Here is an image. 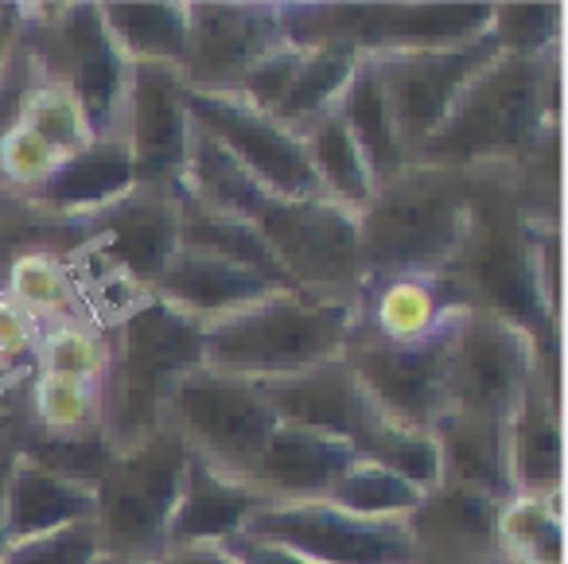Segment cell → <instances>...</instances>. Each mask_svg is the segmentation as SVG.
<instances>
[{
	"mask_svg": "<svg viewBox=\"0 0 568 564\" xmlns=\"http://www.w3.org/2000/svg\"><path fill=\"white\" fill-rule=\"evenodd\" d=\"M552 133H560V48L545 56L498 51L413 164L452 172L514 168Z\"/></svg>",
	"mask_w": 568,
	"mask_h": 564,
	"instance_id": "6da1fadb",
	"label": "cell"
},
{
	"mask_svg": "<svg viewBox=\"0 0 568 564\" xmlns=\"http://www.w3.org/2000/svg\"><path fill=\"white\" fill-rule=\"evenodd\" d=\"M475 175L471 219L444 276L467 308L506 315L541 343L557 346L560 328L537 296V226L514 191L510 168H483Z\"/></svg>",
	"mask_w": 568,
	"mask_h": 564,
	"instance_id": "7a4b0ae2",
	"label": "cell"
},
{
	"mask_svg": "<svg viewBox=\"0 0 568 564\" xmlns=\"http://www.w3.org/2000/svg\"><path fill=\"white\" fill-rule=\"evenodd\" d=\"M195 366H203V323L152 292L110 323V366L98 382V429L113 452L141 444L164 424L175 377Z\"/></svg>",
	"mask_w": 568,
	"mask_h": 564,
	"instance_id": "3957f363",
	"label": "cell"
},
{
	"mask_svg": "<svg viewBox=\"0 0 568 564\" xmlns=\"http://www.w3.org/2000/svg\"><path fill=\"white\" fill-rule=\"evenodd\" d=\"M358 323V296L273 292L203 328V366L245 382H273L343 359Z\"/></svg>",
	"mask_w": 568,
	"mask_h": 564,
	"instance_id": "277c9868",
	"label": "cell"
},
{
	"mask_svg": "<svg viewBox=\"0 0 568 564\" xmlns=\"http://www.w3.org/2000/svg\"><path fill=\"white\" fill-rule=\"evenodd\" d=\"M471 172L409 164L358 211L363 281L389 273H444L471 219Z\"/></svg>",
	"mask_w": 568,
	"mask_h": 564,
	"instance_id": "5b68a950",
	"label": "cell"
},
{
	"mask_svg": "<svg viewBox=\"0 0 568 564\" xmlns=\"http://www.w3.org/2000/svg\"><path fill=\"white\" fill-rule=\"evenodd\" d=\"M17 20V48L28 67L59 79L82 105L90 137H121L125 129L129 59L105 32L98 4H43Z\"/></svg>",
	"mask_w": 568,
	"mask_h": 564,
	"instance_id": "8992f818",
	"label": "cell"
},
{
	"mask_svg": "<svg viewBox=\"0 0 568 564\" xmlns=\"http://www.w3.org/2000/svg\"><path fill=\"white\" fill-rule=\"evenodd\" d=\"M187 460V444L168 421L141 444L118 452L110 475L98 483L94 510L105 556L149 561V556L164 553Z\"/></svg>",
	"mask_w": 568,
	"mask_h": 564,
	"instance_id": "52a82bcc",
	"label": "cell"
},
{
	"mask_svg": "<svg viewBox=\"0 0 568 564\" xmlns=\"http://www.w3.org/2000/svg\"><path fill=\"white\" fill-rule=\"evenodd\" d=\"M541 366V343L506 315L456 308L444 359V393L452 413L503 424Z\"/></svg>",
	"mask_w": 568,
	"mask_h": 564,
	"instance_id": "ba28073f",
	"label": "cell"
},
{
	"mask_svg": "<svg viewBox=\"0 0 568 564\" xmlns=\"http://www.w3.org/2000/svg\"><path fill=\"white\" fill-rule=\"evenodd\" d=\"M164 421L183 436L191 455L230 479H253L276 416L257 382L195 366L175 377Z\"/></svg>",
	"mask_w": 568,
	"mask_h": 564,
	"instance_id": "9c48e42d",
	"label": "cell"
},
{
	"mask_svg": "<svg viewBox=\"0 0 568 564\" xmlns=\"http://www.w3.org/2000/svg\"><path fill=\"white\" fill-rule=\"evenodd\" d=\"M67 226L82 234L94 292H152L180 253V195L164 188H133Z\"/></svg>",
	"mask_w": 568,
	"mask_h": 564,
	"instance_id": "30bf717a",
	"label": "cell"
},
{
	"mask_svg": "<svg viewBox=\"0 0 568 564\" xmlns=\"http://www.w3.org/2000/svg\"><path fill=\"white\" fill-rule=\"evenodd\" d=\"M253 226L281 261L293 292L308 296H358V214L332 199L268 195Z\"/></svg>",
	"mask_w": 568,
	"mask_h": 564,
	"instance_id": "8fae6325",
	"label": "cell"
},
{
	"mask_svg": "<svg viewBox=\"0 0 568 564\" xmlns=\"http://www.w3.org/2000/svg\"><path fill=\"white\" fill-rule=\"evenodd\" d=\"M242 533L316 564H417L409 517H363L327 498H273Z\"/></svg>",
	"mask_w": 568,
	"mask_h": 564,
	"instance_id": "7c38bea8",
	"label": "cell"
},
{
	"mask_svg": "<svg viewBox=\"0 0 568 564\" xmlns=\"http://www.w3.org/2000/svg\"><path fill=\"white\" fill-rule=\"evenodd\" d=\"M498 40L490 32L464 43H444V48H413V51H382L371 56L386 82L389 105H394L397 129L405 137V149L417 152L425 141L444 125L452 105L467 90V82L498 56Z\"/></svg>",
	"mask_w": 568,
	"mask_h": 564,
	"instance_id": "4fadbf2b",
	"label": "cell"
},
{
	"mask_svg": "<svg viewBox=\"0 0 568 564\" xmlns=\"http://www.w3.org/2000/svg\"><path fill=\"white\" fill-rule=\"evenodd\" d=\"M191 125L230 152L276 199H324L301 133L237 94H187Z\"/></svg>",
	"mask_w": 568,
	"mask_h": 564,
	"instance_id": "5bb4252c",
	"label": "cell"
},
{
	"mask_svg": "<svg viewBox=\"0 0 568 564\" xmlns=\"http://www.w3.org/2000/svg\"><path fill=\"white\" fill-rule=\"evenodd\" d=\"M284 40V4L195 0L187 4L183 82L195 94H234L245 74Z\"/></svg>",
	"mask_w": 568,
	"mask_h": 564,
	"instance_id": "9a60e30c",
	"label": "cell"
},
{
	"mask_svg": "<svg viewBox=\"0 0 568 564\" xmlns=\"http://www.w3.org/2000/svg\"><path fill=\"white\" fill-rule=\"evenodd\" d=\"M187 82L180 67L168 63H129L125 94V137L133 152L136 188H180L191 144Z\"/></svg>",
	"mask_w": 568,
	"mask_h": 564,
	"instance_id": "2e32d148",
	"label": "cell"
},
{
	"mask_svg": "<svg viewBox=\"0 0 568 564\" xmlns=\"http://www.w3.org/2000/svg\"><path fill=\"white\" fill-rule=\"evenodd\" d=\"M448 328L420 346H389L355 328L343 359L355 370L363 393L382 413L394 416V421L413 424V429H433L436 416L448 413V393H444Z\"/></svg>",
	"mask_w": 568,
	"mask_h": 564,
	"instance_id": "e0dca14e",
	"label": "cell"
},
{
	"mask_svg": "<svg viewBox=\"0 0 568 564\" xmlns=\"http://www.w3.org/2000/svg\"><path fill=\"white\" fill-rule=\"evenodd\" d=\"M459 304L464 300L444 273L371 276L358 289L355 328L389 346H420L448 328Z\"/></svg>",
	"mask_w": 568,
	"mask_h": 564,
	"instance_id": "ac0fdd59",
	"label": "cell"
},
{
	"mask_svg": "<svg viewBox=\"0 0 568 564\" xmlns=\"http://www.w3.org/2000/svg\"><path fill=\"white\" fill-rule=\"evenodd\" d=\"M495 498L456 483H436L409 514L417 564H498Z\"/></svg>",
	"mask_w": 568,
	"mask_h": 564,
	"instance_id": "d6986e66",
	"label": "cell"
},
{
	"mask_svg": "<svg viewBox=\"0 0 568 564\" xmlns=\"http://www.w3.org/2000/svg\"><path fill=\"white\" fill-rule=\"evenodd\" d=\"M257 385L276 421L327 432V436H339L347 444L355 440L358 424L366 416V405H371V397L363 393L347 359L320 362V366L301 370V374L273 377V382Z\"/></svg>",
	"mask_w": 568,
	"mask_h": 564,
	"instance_id": "ffe728a7",
	"label": "cell"
},
{
	"mask_svg": "<svg viewBox=\"0 0 568 564\" xmlns=\"http://www.w3.org/2000/svg\"><path fill=\"white\" fill-rule=\"evenodd\" d=\"M355 463L347 440L327 436L316 429H301V424L276 421L268 432L261 460L253 467L250 483L273 498H327L343 471Z\"/></svg>",
	"mask_w": 568,
	"mask_h": 564,
	"instance_id": "44dd1931",
	"label": "cell"
},
{
	"mask_svg": "<svg viewBox=\"0 0 568 564\" xmlns=\"http://www.w3.org/2000/svg\"><path fill=\"white\" fill-rule=\"evenodd\" d=\"M506 429V463L514 494L565 491V436H560V390L537 366Z\"/></svg>",
	"mask_w": 568,
	"mask_h": 564,
	"instance_id": "7402d4cb",
	"label": "cell"
},
{
	"mask_svg": "<svg viewBox=\"0 0 568 564\" xmlns=\"http://www.w3.org/2000/svg\"><path fill=\"white\" fill-rule=\"evenodd\" d=\"M273 292L288 289H276L273 281L257 276L253 269L214 258V253L180 250L172 265H168V273L160 276V284L152 289V296H160L175 312H183L187 320L206 328V323L226 320V315L242 312V308L257 304V300L273 296Z\"/></svg>",
	"mask_w": 568,
	"mask_h": 564,
	"instance_id": "603a6c76",
	"label": "cell"
},
{
	"mask_svg": "<svg viewBox=\"0 0 568 564\" xmlns=\"http://www.w3.org/2000/svg\"><path fill=\"white\" fill-rule=\"evenodd\" d=\"M133 188V152H129L125 137H94L87 149L71 152L24 207L40 211L43 219L74 222L98 207H110L113 199L129 195Z\"/></svg>",
	"mask_w": 568,
	"mask_h": 564,
	"instance_id": "cb8c5ba5",
	"label": "cell"
},
{
	"mask_svg": "<svg viewBox=\"0 0 568 564\" xmlns=\"http://www.w3.org/2000/svg\"><path fill=\"white\" fill-rule=\"evenodd\" d=\"M265 502L268 498L250 479H230L199 455H191L180 502H175L172 525H168V548L222 545L226 537L242 533L253 510H261Z\"/></svg>",
	"mask_w": 568,
	"mask_h": 564,
	"instance_id": "d4e9b609",
	"label": "cell"
},
{
	"mask_svg": "<svg viewBox=\"0 0 568 564\" xmlns=\"http://www.w3.org/2000/svg\"><path fill=\"white\" fill-rule=\"evenodd\" d=\"M98 510V486L71 483L40 463L24 460L17 452L9 471V491H4V545L40 537V533L63 530L71 522H87Z\"/></svg>",
	"mask_w": 568,
	"mask_h": 564,
	"instance_id": "484cf974",
	"label": "cell"
},
{
	"mask_svg": "<svg viewBox=\"0 0 568 564\" xmlns=\"http://www.w3.org/2000/svg\"><path fill=\"white\" fill-rule=\"evenodd\" d=\"M436 447H440L444 483L467 486L487 498L503 502L514 494L510 463H506V429L495 421H475L464 413H440L433 424Z\"/></svg>",
	"mask_w": 568,
	"mask_h": 564,
	"instance_id": "4316f807",
	"label": "cell"
},
{
	"mask_svg": "<svg viewBox=\"0 0 568 564\" xmlns=\"http://www.w3.org/2000/svg\"><path fill=\"white\" fill-rule=\"evenodd\" d=\"M339 113H343V121H347L355 144L363 149L378 188L397 180V175L413 164V152L405 149L394 105H389L386 82H382L378 67L371 63V56L358 59L355 74H351L347 90H343V98H339Z\"/></svg>",
	"mask_w": 568,
	"mask_h": 564,
	"instance_id": "83f0119b",
	"label": "cell"
},
{
	"mask_svg": "<svg viewBox=\"0 0 568 564\" xmlns=\"http://www.w3.org/2000/svg\"><path fill=\"white\" fill-rule=\"evenodd\" d=\"M0 292L24 315H32L40 328L63 320H90L79 269L51 245H32V250L12 253L4 276H0Z\"/></svg>",
	"mask_w": 568,
	"mask_h": 564,
	"instance_id": "f1b7e54d",
	"label": "cell"
},
{
	"mask_svg": "<svg viewBox=\"0 0 568 564\" xmlns=\"http://www.w3.org/2000/svg\"><path fill=\"white\" fill-rule=\"evenodd\" d=\"M98 12L129 63H183L187 0H105Z\"/></svg>",
	"mask_w": 568,
	"mask_h": 564,
	"instance_id": "f546056e",
	"label": "cell"
},
{
	"mask_svg": "<svg viewBox=\"0 0 568 564\" xmlns=\"http://www.w3.org/2000/svg\"><path fill=\"white\" fill-rule=\"evenodd\" d=\"M565 491L510 494L495 506L498 564H565Z\"/></svg>",
	"mask_w": 568,
	"mask_h": 564,
	"instance_id": "4dcf8cb0",
	"label": "cell"
},
{
	"mask_svg": "<svg viewBox=\"0 0 568 564\" xmlns=\"http://www.w3.org/2000/svg\"><path fill=\"white\" fill-rule=\"evenodd\" d=\"M304 152H308V164L320 180V191L332 203L347 207V211H363L374 195H378V183L371 175V164H366L363 149L351 137L347 121H343L339 105L327 110L324 118H316L308 129L301 133Z\"/></svg>",
	"mask_w": 568,
	"mask_h": 564,
	"instance_id": "1f68e13d",
	"label": "cell"
},
{
	"mask_svg": "<svg viewBox=\"0 0 568 564\" xmlns=\"http://www.w3.org/2000/svg\"><path fill=\"white\" fill-rule=\"evenodd\" d=\"M180 195V250H199V253H214V258H226L234 265L253 269L257 276L273 281L276 289H288V276H284L281 261L273 258V250L265 245V238L257 234V226H250L245 219H234V214H222L206 203H195L191 195Z\"/></svg>",
	"mask_w": 568,
	"mask_h": 564,
	"instance_id": "d6a6232c",
	"label": "cell"
},
{
	"mask_svg": "<svg viewBox=\"0 0 568 564\" xmlns=\"http://www.w3.org/2000/svg\"><path fill=\"white\" fill-rule=\"evenodd\" d=\"M351 452H355V460H371L394 475L409 479L417 491H433L436 483H444L440 447H436L433 429H413L405 421H394L374 401L366 405L363 424L351 440Z\"/></svg>",
	"mask_w": 568,
	"mask_h": 564,
	"instance_id": "836d02e7",
	"label": "cell"
},
{
	"mask_svg": "<svg viewBox=\"0 0 568 564\" xmlns=\"http://www.w3.org/2000/svg\"><path fill=\"white\" fill-rule=\"evenodd\" d=\"M363 51L351 48L343 40H320L308 43L301 56V67L293 74V87L284 94V102L276 105L273 118L293 133H304L316 118H324L327 110H335L347 90L351 74H355Z\"/></svg>",
	"mask_w": 568,
	"mask_h": 564,
	"instance_id": "e575fe53",
	"label": "cell"
},
{
	"mask_svg": "<svg viewBox=\"0 0 568 564\" xmlns=\"http://www.w3.org/2000/svg\"><path fill=\"white\" fill-rule=\"evenodd\" d=\"M17 121H24L32 133H40L51 149H59L63 157L87 149L94 137H90V125L82 118V105L71 90L59 79H48V74L24 71V82H20L17 94Z\"/></svg>",
	"mask_w": 568,
	"mask_h": 564,
	"instance_id": "d590c367",
	"label": "cell"
},
{
	"mask_svg": "<svg viewBox=\"0 0 568 564\" xmlns=\"http://www.w3.org/2000/svg\"><path fill=\"white\" fill-rule=\"evenodd\" d=\"M17 452L24 460L40 463V467L55 471V475L71 479V483L98 486L110 475L118 452L110 447V440L102 436V429L71 432V436H51V432L28 429L17 436Z\"/></svg>",
	"mask_w": 568,
	"mask_h": 564,
	"instance_id": "8d00e7d4",
	"label": "cell"
},
{
	"mask_svg": "<svg viewBox=\"0 0 568 564\" xmlns=\"http://www.w3.org/2000/svg\"><path fill=\"white\" fill-rule=\"evenodd\" d=\"M105 366H110V328H102L94 320H63L40 328L36 370L82 377V382L98 385Z\"/></svg>",
	"mask_w": 568,
	"mask_h": 564,
	"instance_id": "74e56055",
	"label": "cell"
},
{
	"mask_svg": "<svg viewBox=\"0 0 568 564\" xmlns=\"http://www.w3.org/2000/svg\"><path fill=\"white\" fill-rule=\"evenodd\" d=\"M420 494L409 479L378 467L371 460H355L339 475V483L327 491V502L363 517H409L420 506Z\"/></svg>",
	"mask_w": 568,
	"mask_h": 564,
	"instance_id": "f35d334b",
	"label": "cell"
},
{
	"mask_svg": "<svg viewBox=\"0 0 568 564\" xmlns=\"http://www.w3.org/2000/svg\"><path fill=\"white\" fill-rule=\"evenodd\" d=\"M32 429L51 432V436H71V432L98 429V385L82 382V377L36 370Z\"/></svg>",
	"mask_w": 568,
	"mask_h": 564,
	"instance_id": "ab89813d",
	"label": "cell"
},
{
	"mask_svg": "<svg viewBox=\"0 0 568 564\" xmlns=\"http://www.w3.org/2000/svg\"><path fill=\"white\" fill-rule=\"evenodd\" d=\"M63 160V152L51 149L24 121L12 118L9 125L0 129V195L28 203L59 172Z\"/></svg>",
	"mask_w": 568,
	"mask_h": 564,
	"instance_id": "60d3db41",
	"label": "cell"
},
{
	"mask_svg": "<svg viewBox=\"0 0 568 564\" xmlns=\"http://www.w3.org/2000/svg\"><path fill=\"white\" fill-rule=\"evenodd\" d=\"M560 12L565 4H495L490 36L514 56H545L560 48Z\"/></svg>",
	"mask_w": 568,
	"mask_h": 564,
	"instance_id": "b9f144b4",
	"label": "cell"
},
{
	"mask_svg": "<svg viewBox=\"0 0 568 564\" xmlns=\"http://www.w3.org/2000/svg\"><path fill=\"white\" fill-rule=\"evenodd\" d=\"M102 561V537L94 517L71 522L63 530L40 533V537L0 545V564H98Z\"/></svg>",
	"mask_w": 568,
	"mask_h": 564,
	"instance_id": "7bdbcfd3",
	"label": "cell"
},
{
	"mask_svg": "<svg viewBox=\"0 0 568 564\" xmlns=\"http://www.w3.org/2000/svg\"><path fill=\"white\" fill-rule=\"evenodd\" d=\"M301 56H304L301 43L284 40L281 48H273L250 74H245L242 87H237L234 94L245 98L250 105H257V110L276 113V105L284 102V94H288V87H293V74H296V67H301Z\"/></svg>",
	"mask_w": 568,
	"mask_h": 564,
	"instance_id": "ee69618b",
	"label": "cell"
},
{
	"mask_svg": "<svg viewBox=\"0 0 568 564\" xmlns=\"http://www.w3.org/2000/svg\"><path fill=\"white\" fill-rule=\"evenodd\" d=\"M36 346H40V323L24 315L0 292V382L20 377L36 366Z\"/></svg>",
	"mask_w": 568,
	"mask_h": 564,
	"instance_id": "f6af8a7d",
	"label": "cell"
},
{
	"mask_svg": "<svg viewBox=\"0 0 568 564\" xmlns=\"http://www.w3.org/2000/svg\"><path fill=\"white\" fill-rule=\"evenodd\" d=\"M4 199V195H0ZM40 222H55V219H43L40 211H32V207L17 203V199H4L0 203V276H4V265H9L12 253L20 250H32V238L40 230Z\"/></svg>",
	"mask_w": 568,
	"mask_h": 564,
	"instance_id": "bcb514c9",
	"label": "cell"
},
{
	"mask_svg": "<svg viewBox=\"0 0 568 564\" xmlns=\"http://www.w3.org/2000/svg\"><path fill=\"white\" fill-rule=\"evenodd\" d=\"M214 548H219L230 564H316V561H308V556L293 553V548L273 545V541L245 537V533H234V537H226Z\"/></svg>",
	"mask_w": 568,
	"mask_h": 564,
	"instance_id": "7dc6e473",
	"label": "cell"
},
{
	"mask_svg": "<svg viewBox=\"0 0 568 564\" xmlns=\"http://www.w3.org/2000/svg\"><path fill=\"white\" fill-rule=\"evenodd\" d=\"M141 564H230L214 545H191V548H164Z\"/></svg>",
	"mask_w": 568,
	"mask_h": 564,
	"instance_id": "c3c4849f",
	"label": "cell"
},
{
	"mask_svg": "<svg viewBox=\"0 0 568 564\" xmlns=\"http://www.w3.org/2000/svg\"><path fill=\"white\" fill-rule=\"evenodd\" d=\"M17 436L20 432H9L0 440V530H4V491H9V471L12 460H17ZM0 545H4V537H0Z\"/></svg>",
	"mask_w": 568,
	"mask_h": 564,
	"instance_id": "681fc988",
	"label": "cell"
},
{
	"mask_svg": "<svg viewBox=\"0 0 568 564\" xmlns=\"http://www.w3.org/2000/svg\"><path fill=\"white\" fill-rule=\"evenodd\" d=\"M98 564H141V561H125V556H105L102 553V561H98Z\"/></svg>",
	"mask_w": 568,
	"mask_h": 564,
	"instance_id": "f907efd6",
	"label": "cell"
},
{
	"mask_svg": "<svg viewBox=\"0 0 568 564\" xmlns=\"http://www.w3.org/2000/svg\"><path fill=\"white\" fill-rule=\"evenodd\" d=\"M9 432H12V429H9V421H4V413H0V440L9 436Z\"/></svg>",
	"mask_w": 568,
	"mask_h": 564,
	"instance_id": "816d5d0a",
	"label": "cell"
}]
</instances>
